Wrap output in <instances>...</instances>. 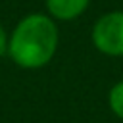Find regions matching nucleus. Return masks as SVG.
Wrapping results in <instances>:
<instances>
[{"mask_svg":"<svg viewBox=\"0 0 123 123\" xmlns=\"http://www.w3.org/2000/svg\"><path fill=\"white\" fill-rule=\"evenodd\" d=\"M60 44L56 21L46 13H27L13 27L8 56L23 69H40L52 62Z\"/></svg>","mask_w":123,"mask_h":123,"instance_id":"nucleus-1","label":"nucleus"},{"mask_svg":"<svg viewBox=\"0 0 123 123\" xmlns=\"http://www.w3.org/2000/svg\"><path fill=\"white\" fill-rule=\"evenodd\" d=\"M90 38L98 52L111 58L123 56V12L113 10L102 13L92 27Z\"/></svg>","mask_w":123,"mask_h":123,"instance_id":"nucleus-2","label":"nucleus"},{"mask_svg":"<svg viewBox=\"0 0 123 123\" xmlns=\"http://www.w3.org/2000/svg\"><path fill=\"white\" fill-rule=\"evenodd\" d=\"M46 12L54 21H73L85 13L90 0H44Z\"/></svg>","mask_w":123,"mask_h":123,"instance_id":"nucleus-3","label":"nucleus"},{"mask_svg":"<svg viewBox=\"0 0 123 123\" xmlns=\"http://www.w3.org/2000/svg\"><path fill=\"white\" fill-rule=\"evenodd\" d=\"M108 106L115 117L123 119V81H117L108 92Z\"/></svg>","mask_w":123,"mask_h":123,"instance_id":"nucleus-4","label":"nucleus"},{"mask_svg":"<svg viewBox=\"0 0 123 123\" xmlns=\"http://www.w3.org/2000/svg\"><path fill=\"white\" fill-rule=\"evenodd\" d=\"M8 42H10V35L6 33L4 25L0 23V56L8 54Z\"/></svg>","mask_w":123,"mask_h":123,"instance_id":"nucleus-5","label":"nucleus"}]
</instances>
